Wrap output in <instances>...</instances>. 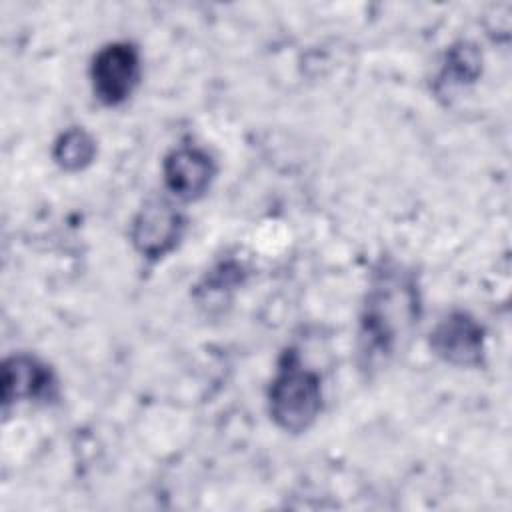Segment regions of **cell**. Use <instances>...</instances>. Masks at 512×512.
<instances>
[{
  "mask_svg": "<svg viewBox=\"0 0 512 512\" xmlns=\"http://www.w3.org/2000/svg\"><path fill=\"white\" fill-rule=\"evenodd\" d=\"M420 316L416 278L396 264H382L370 282L360 314L358 356L362 368L392 358Z\"/></svg>",
  "mask_w": 512,
  "mask_h": 512,
  "instance_id": "1",
  "label": "cell"
},
{
  "mask_svg": "<svg viewBox=\"0 0 512 512\" xmlns=\"http://www.w3.org/2000/svg\"><path fill=\"white\" fill-rule=\"evenodd\" d=\"M268 410L274 424L290 434L308 430L322 410V380L306 368L296 350H286L268 388Z\"/></svg>",
  "mask_w": 512,
  "mask_h": 512,
  "instance_id": "2",
  "label": "cell"
},
{
  "mask_svg": "<svg viewBox=\"0 0 512 512\" xmlns=\"http://www.w3.org/2000/svg\"><path fill=\"white\" fill-rule=\"evenodd\" d=\"M140 52L132 42L104 44L92 58L90 82L94 96L104 106L126 102L140 82Z\"/></svg>",
  "mask_w": 512,
  "mask_h": 512,
  "instance_id": "3",
  "label": "cell"
},
{
  "mask_svg": "<svg viewBox=\"0 0 512 512\" xmlns=\"http://www.w3.org/2000/svg\"><path fill=\"white\" fill-rule=\"evenodd\" d=\"M184 230L186 218L170 200L150 198L132 220L130 240L142 258L154 262L178 246Z\"/></svg>",
  "mask_w": 512,
  "mask_h": 512,
  "instance_id": "4",
  "label": "cell"
},
{
  "mask_svg": "<svg viewBox=\"0 0 512 512\" xmlns=\"http://www.w3.org/2000/svg\"><path fill=\"white\" fill-rule=\"evenodd\" d=\"M430 348L446 364L476 368L486 354L484 328L468 312H450L430 332Z\"/></svg>",
  "mask_w": 512,
  "mask_h": 512,
  "instance_id": "5",
  "label": "cell"
},
{
  "mask_svg": "<svg viewBox=\"0 0 512 512\" xmlns=\"http://www.w3.org/2000/svg\"><path fill=\"white\" fill-rule=\"evenodd\" d=\"M162 176L174 198L192 202L208 192L216 176V164L204 148L182 144L166 154L162 162Z\"/></svg>",
  "mask_w": 512,
  "mask_h": 512,
  "instance_id": "6",
  "label": "cell"
},
{
  "mask_svg": "<svg viewBox=\"0 0 512 512\" xmlns=\"http://www.w3.org/2000/svg\"><path fill=\"white\" fill-rule=\"evenodd\" d=\"M2 404L50 402L58 396V380L50 366L30 354H14L2 364Z\"/></svg>",
  "mask_w": 512,
  "mask_h": 512,
  "instance_id": "7",
  "label": "cell"
},
{
  "mask_svg": "<svg viewBox=\"0 0 512 512\" xmlns=\"http://www.w3.org/2000/svg\"><path fill=\"white\" fill-rule=\"evenodd\" d=\"M482 72V56L478 48L470 42H458L446 52V60L442 64V70L436 78V92L438 94H450L456 88H464Z\"/></svg>",
  "mask_w": 512,
  "mask_h": 512,
  "instance_id": "8",
  "label": "cell"
},
{
  "mask_svg": "<svg viewBox=\"0 0 512 512\" xmlns=\"http://www.w3.org/2000/svg\"><path fill=\"white\" fill-rule=\"evenodd\" d=\"M52 156H54V162L62 170L78 172L92 164V160L96 156V142L84 128L74 126V128L64 130L56 138Z\"/></svg>",
  "mask_w": 512,
  "mask_h": 512,
  "instance_id": "9",
  "label": "cell"
}]
</instances>
